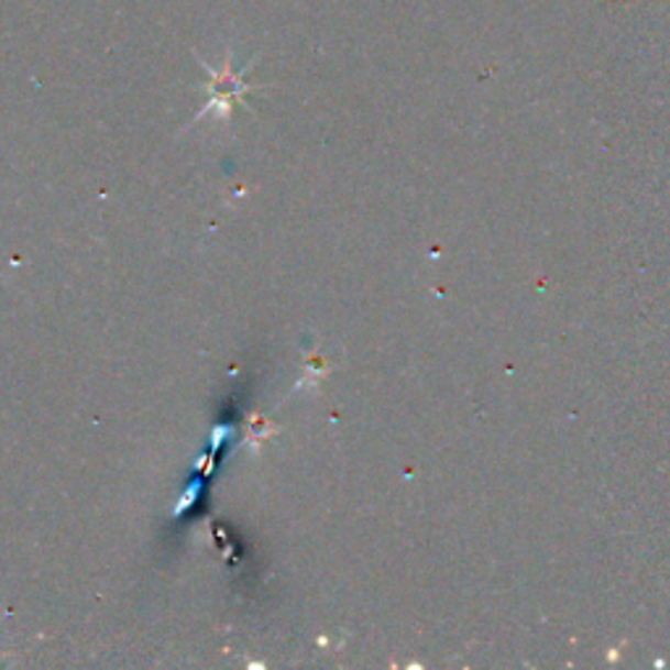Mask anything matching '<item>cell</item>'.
<instances>
[{
  "label": "cell",
  "mask_w": 670,
  "mask_h": 670,
  "mask_svg": "<svg viewBox=\"0 0 670 670\" xmlns=\"http://www.w3.org/2000/svg\"><path fill=\"white\" fill-rule=\"evenodd\" d=\"M197 61H199V66H202L205 72L210 74V81H207V89H210V100H207V106L199 110L195 119H191L189 127H195L199 119H205V116H210V113H216L218 121L228 123L233 119V108L246 106V102H244L246 92H252V89H254L252 85H246V81H244V74L249 72V68H252L254 61H249V64L241 68V72H233V51H231V47H228L226 64H223V68H220V72L210 68V64H205L199 55H197ZM189 127H186V129H189Z\"/></svg>",
  "instance_id": "6da1fadb"
}]
</instances>
